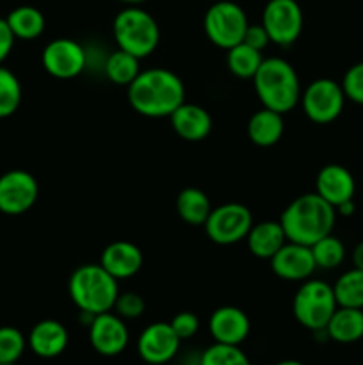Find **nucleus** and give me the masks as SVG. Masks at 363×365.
Returning <instances> with one entry per match:
<instances>
[{
  "mask_svg": "<svg viewBox=\"0 0 363 365\" xmlns=\"http://www.w3.org/2000/svg\"><path fill=\"white\" fill-rule=\"evenodd\" d=\"M128 102L142 116L169 118L185 102V86L166 68L141 70L128 86Z\"/></svg>",
  "mask_w": 363,
  "mask_h": 365,
  "instance_id": "1",
  "label": "nucleus"
},
{
  "mask_svg": "<svg viewBox=\"0 0 363 365\" xmlns=\"http://www.w3.org/2000/svg\"><path fill=\"white\" fill-rule=\"evenodd\" d=\"M337 209L317 192L298 196L281 214V227L288 241L312 246L333 232Z\"/></svg>",
  "mask_w": 363,
  "mask_h": 365,
  "instance_id": "2",
  "label": "nucleus"
},
{
  "mask_svg": "<svg viewBox=\"0 0 363 365\" xmlns=\"http://www.w3.org/2000/svg\"><path fill=\"white\" fill-rule=\"evenodd\" d=\"M253 84L262 106L280 114L290 113L301 102V84L295 68L281 57L263 59Z\"/></svg>",
  "mask_w": 363,
  "mask_h": 365,
  "instance_id": "3",
  "label": "nucleus"
},
{
  "mask_svg": "<svg viewBox=\"0 0 363 365\" xmlns=\"http://www.w3.org/2000/svg\"><path fill=\"white\" fill-rule=\"evenodd\" d=\"M68 292L80 312L98 316L114 309L120 287L116 278L107 273L102 264H84L71 273Z\"/></svg>",
  "mask_w": 363,
  "mask_h": 365,
  "instance_id": "4",
  "label": "nucleus"
},
{
  "mask_svg": "<svg viewBox=\"0 0 363 365\" xmlns=\"http://www.w3.org/2000/svg\"><path fill=\"white\" fill-rule=\"evenodd\" d=\"M112 34L117 48L139 59L153 53L160 41L159 24L148 11L139 6H128L116 14L112 21Z\"/></svg>",
  "mask_w": 363,
  "mask_h": 365,
  "instance_id": "5",
  "label": "nucleus"
},
{
  "mask_svg": "<svg viewBox=\"0 0 363 365\" xmlns=\"http://www.w3.org/2000/svg\"><path fill=\"white\" fill-rule=\"evenodd\" d=\"M338 309L333 285L322 280H305L292 303L294 317L301 327L312 331H324L335 310Z\"/></svg>",
  "mask_w": 363,
  "mask_h": 365,
  "instance_id": "6",
  "label": "nucleus"
},
{
  "mask_svg": "<svg viewBox=\"0 0 363 365\" xmlns=\"http://www.w3.org/2000/svg\"><path fill=\"white\" fill-rule=\"evenodd\" d=\"M249 21L244 9L231 0H221L206 9L203 29L206 38L219 48H231L242 43Z\"/></svg>",
  "mask_w": 363,
  "mask_h": 365,
  "instance_id": "7",
  "label": "nucleus"
},
{
  "mask_svg": "<svg viewBox=\"0 0 363 365\" xmlns=\"http://www.w3.org/2000/svg\"><path fill=\"white\" fill-rule=\"evenodd\" d=\"M203 227L210 241L221 246H230L248 237L253 227V214L242 203H224L212 209Z\"/></svg>",
  "mask_w": 363,
  "mask_h": 365,
  "instance_id": "8",
  "label": "nucleus"
},
{
  "mask_svg": "<svg viewBox=\"0 0 363 365\" xmlns=\"http://www.w3.org/2000/svg\"><path fill=\"white\" fill-rule=\"evenodd\" d=\"M301 106L313 123H331L344 110L345 93L333 78H317L301 93Z\"/></svg>",
  "mask_w": 363,
  "mask_h": 365,
  "instance_id": "9",
  "label": "nucleus"
},
{
  "mask_svg": "<svg viewBox=\"0 0 363 365\" xmlns=\"http://www.w3.org/2000/svg\"><path fill=\"white\" fill-rule=\"evenodd\" d=\"M262 25L270 43L288 46L302 31V11L298 0H269L263 7Z\"/></svg>",
  "mask_w": 363,
  "mask_h": 365,
  "instance_id": "10",
  "label": "nucleus"
},
{
  "mask_svg": "<svg viewBox=\"0 0 363 365\" xmlns=\"http://www.w3.org/2000/svg\"><path fill=\"white\" fill-rule=\"evenodd\" d=\"M39 195L36 178L25 170H11L0 177V212L20 216L32 209Z\"/></svg>",
  "mask_w": 363,
  "mask_h": 365,
  "instance_id": "11",
  "label": "nucleus"
},
{
  "mask_svg": "<svg viewBox=\"0 0 363 365\" xmlns=\"http://www.w3.org/2000/svg\"><path fill=\"white\" fill-rule=\"evenodd\" d=\"M43 68L56 78H73L85 68V52L75 39L57 38L45 46Z\"/></svg>",
  "mask_w": 363,
  "mask_h": 365,
  "instance_id": "12",
  "label": "nucleus"
},
{
  "mask_svg": "<svg viewBox=\"0 0 363 365\" xmlns=\"http://www.w3.org/2000/svg\"><path fill=\"white\" fill-rule=\"evenodd\" d=\"M128 328L123 317L103 312L93 317L89 324V342L102 356H117L128 346Z\"/></svg>",
  "mask_w": 363,
  "mask_h": 365,
  "instance_id": "13",
  "label": "nucleus"
},
{
  "mask_svg": "<svg viewBox=\"0 0 363 365\" xmlns=\"http://www.w3.org/2000/svg\"><path fill=\"white\" fill-rule=\"evenodd\" d=\"M180 339L169 323H153L141 331L137 341V353L146 364L164 365L177 356Z\"/></svg>",
  "mask_w": 363,
  "mask_h": 365,
  "instance_id": "14",
  "label": "nucleus"
},
{
  "mask_svg": "<svg viewBox=\"0 0 363 365\" xmlns=\"http://www.w3.org/2000/svg\"><path fill=\"white\" fill-rule=\"evenodd\" d=\"M270 267L276 277L288 282L308 280L317 269L312 248L292 241H287L278 250L276 255L270 259Z\"/></svg>",
  "mask_w": 363,
  "mask_h": 365,
  "instance_id": "15",
  "label": "nucleus"
},
{
  "mask_svg": "<svg viewBox=\"0 0 363 365\" xmlns=\"http://www.w3.org/2000/svg\"><path fill=\"white\" fill-rule=\"evenodd\" d=\"M209 330L216 342L241 346L248 339L251 323L244 310L226 305L214 310L209 319Z\"/></svg>",
  "mask_w": 363,
  "mask_h": 365,
  "instance_id": "16",
  "label": "nucleus"
},
{
  "mask_svg": "<svg viewBox=\"0 0 363 365\" xmlns=\"http://www.w3.org/2000/svg\"><path fill=\"white\" fill-rule=\"evenodd\" d=\"M356 182L351 171L340 164H327L319 171L315 192L337 209L342 203L354 198Z\"/></svg>",
  "mask_w": 363,
  "mask_h": 365,
  "instance_id": "17",
  "label": "nucleus"
},
{
  "mask_svg": "<svg viewBox=\"0 0 363 365\" xmlns=\"http://www.w3.org/2000/svg\"><path fill=\"white\" fill-rule=\"evenodd\" d=\"M70 342L66 327L56 319H43L32 327L27 337L28 348L41 359H56L63 355Z\"/></svg>",
  "mask_w": 363,
  "mask_h": 365,
  "instance_id": "18",
  "label": "nucleus"
},
{
  "mask_svg": "<svg viewBox=\"0 0 363 365\" xmlns=\"http://www.w3.org/2000/svg\"><path fill=\"white\" fill-rule=\"evenodd\" d=\"M100 264L116 280H125L141 271L142 252L130 241H114L103 250Z\"/></svg>",
  "mask_w": 363,
  "mask_h": 365,
  "instance_id": "19",
  "label": "nucleus"
},
{
  "mask_svg": "<svg viewBox=\"0 0 363 365\" xmlns=\"http://www.w3.org/2000/svg\"><path fill=\"white\" fill-rule=\"evenodd\" d=\"M174 132L185 141H203L212 130V116L209 110L196 103L184 102L169 116Z\"/></svg>",
  "mask_w": 363,
  "mask_h": 365,
  "instance_id": "20",
  "label": "nucleus"
},
{
  "mask_svg": "<svg viewBox=\"0 0 363 365\" xmlns=\"http://www.w3.org/2000/svg\"><path fill=\"white\" fill-rule=\"evenodd\" d=\"M283 227L280 221H262V223H253L246 242H248L249 252L258 259L270 260L276 255L278 250L287 242Z\"/></svg>",
  "mask_w": 363,
  "mask_h": 365,
  "instance_id": "21",
  "label": "nucleus"
},
{
  "mask_svg": "<svg viewBox=\"0 0 363 365\" xmlns=\"http://www.w3.org/2000/svg\"><path fill=\"white\" fill-rule=\"evenodd\" d=\"M327 337L340 344H352L363 339V309L338 307L326 330Z\"/></svg>",
  "mask_w": 363,
  "mask_h": 365,
  "instance_id": "22",
  "label": "nucleus"
},
{
  "mask_svg": "<svg viewBox=\"0 0 363 365\" xmlns=\"http://www.w3.org/2000/svg\"><path fill=\"white\" fill-rule=\"evenodd\" d=\"M283 114L267 109V107L256 110L248 121L249 139H251L253 145L262 146V148L276 145L281 139V135H283Z\"/></svg>",
  "mask_w": 363,
  "mask_h": 365,
  "instance_id": "23",
  "label": "nucleus"
},
{
  "mask_svg": "<svg viewBox=\"0 0 363 365\" xmlns=\"http://www.w3.org/2000/svg\"><path fill=\"white\" fill-rule=\"evenodd\" d=\"M177 212L185 223L194 225V227H203L212 212L210 200L201 189L187 187L178 192L177 196Z\"/></svg>",
  "mask_w": 363,
  "mask_h": 365,
  "instance_id": "24",
  "label": "nucleus"
},
{
  "mask_svg": "<svg viewBox=\"0 0 363 365\" xmlns=\"http://www.w3.org/2000/svg\"><path fill=\"white\" fill-rule=\"evenodd\" d=\"M14 38L23 39V41H32L39 38L45 31V16L38 7L20 6L14 7L6 16Z\"/></svg>",
  "mask_w": 363,
  "mask_h": 365,
  "instance_id": "25",
  "label": "nucleus"
},
{
  "mask_svg": "<svg viewBox=\"0 0 363 365\" xmlns=\"http://www.w3.org/2000/svg\"><path fill=\"white\" fill-rule=\"evenodd\" d=\"M105 73L116 86H130L141 73V59L125 50L117 48L109 56L105 63Z\"/></svg>",
  "mask_w": 363,
  "mask_h": 365,
  "instance_id": "26",
  "label": "nucleus"
},
{
  "mask_svg": "<svg viewBox=\"0 0 363 365\" xmlns=\"http://www.w3.org/2000/svg\"><path fill=\"white\" fill-rule=\"evenodd\" d=\"M333 292L338 307L363 309V269L352 267L340 274L335 282Z\"/></svg>",
  "mask_w": 363,
  "mask_h": 365,
  "instance_id": "27",
  "label": "nucleus"
},
{
  "mask_svg": "<svg viewBox=\"0 0 363 365\" xmlns=\"http://www.w3.org/2000/svg\"><path fill=\"white\" fill-rule=\"evenodd\" d=\"M226 64L231 73L238 78H253L262 64V52L246 43L231 46L226 50Z\"/></svg>",
  "mask_w": 363,
  "mask_h": 365,
  "instance_id": "28",
  "label": "nucleus"
},
{
  "mask_svg": "<svg viewBox=\"0 0 363 365\" xmlns=\"http://www.w3.org/2000/svg\"><path fill=\"white\" fill-rule=\"evenodd\" d=\"M310 248H312L315 266L320 267V269H335V267L340 266L345 259L344 242L338 237H335L333 234L319 239V241L313 242Z\"/></svg>",
  "mask_w": 363,
  "mask_h": 365,
  "instance_id": "29",
  "label": "nucleus"
},
{
  "mask_svg": "<svg viewBox=\"0 0 363 365\" xmlns=\"http://www.w3.org/2000/svg\"><path fill=\"white\" fill-rule=\"evenodd\" d=\"M21 103V84L16 75L0 66V120L13 116Z\"/></svg>",
  "mask_w": 363,
  "mask_h": 365,
  "instance_id": "30",
  "label": "nucleus"
},
{
  "mask_svg": "<svg viewBox=\"0 0 363 365\" xmlns=\"http://www.w3.org/2000/svg\"><path fill=\"white\" fill-rule=\"evenodd\" d=\"M199 365H251V362L238 346L214 342L205 349Z\"/></svg>",
  "mask_w": 363,
  "mask_h": 365,
  "instance_id": "31",
  "label": "nucleus"
},
{
  "mask_svg": "<svg viewBox=\"0 0 363 365\" xmlns=\"http://www.w3.org/2000/svg\"><path fill=\"white\" fill-rule=\"evenodd\" d=\"M27 346V339L18 328L0 327V364H16Z\"/></svg>",
  "mask_w": 363,
  "mask_h": 365,
  "instance_id": "32",
  "label": "nucleus"
},
{
  "mask_svg": "<svg viewBox=\"0 0 363 365\" xmlns=\"http://www.w3.org/2000/svg\"><path fill=\"white\" fill-rule=\"evenodd\" d=\"M342 89L345 93V98L351 102L363 106V61L356 63L345 71L342 78Z\"/></svg>",
  "mask_w": 363,
  "mask_h": 365,
  "instance_id": "33",
  "label": "nucleus"
},
{
  "mask_svg": "<svg viewBox=\"0 0 363 365\" xmlns=\"http://www.w3.org/2000/svg\"><path fill=\"white\" fill-rule=\"evenodd\" d=\"M114 309H116L117 316L123 317V319H137L144 312L146 303L142 296H139L137 292H120L116 303H114Z\"/></svg>",
  "mask_w": 363,
  "mask_h": 365,
  "instance_id": "34",
  "label": "nucleus"
},
{
  "mask_svg": "<svg viewBox=\"0 0 363 365\" xmlns=\"http://www.w3.org/2000/svg\"><path fill=\"white\" fill-rule=\"evenodd\" d=\"M169 324H171V328L174 330V334L178 335V339H180V341L192 339L199 330V319H198V316L192 312L177 314Z\"/></svg>",
  "mask_w": 363,
  "mask_h": 365,
  "instance_id": "35",
  "label": "nucleus"
},
{
  "mask_svg": "<svg viewBox=\"0 0 363 365\" xmlns=\"http://www.w3.org/2000/svg\"><path fill=\"white\" fill-rule=\"evenodd\" d=\"M242 43H246V45L253 46V48L262 52V50L269 45L270 39L262 24H256V25L249 24L248 29H246V34H244V39H242Z\"/></svg>",
  "mask_w": 363,
  "mask_h": 365,
  "instance_id": "36",
  "label": "nucleus"
},
{
  "mask_svg": "<svg viewBox=\"0 0 363 365\" xmlns=\"http://www.w3.org/2000/svg\"><path fill=\"white\" fill-rule=\"evenodd\" d=\"M14 39L16 38H14L7 20L0 16V64L7 59V56H9L11 50H13Z\"/></svg>",
  "mask_w": 363,
  "mask_h": 365,
  "instance_id": "37",
  "label": "nucleus"
},
{
  "mask_svg": "<svg viewBox=\"0 0 363 365\" xmlns=\"http://www.w3.org/2000/svg\"><path fill=\"white\" fill-rule=\"evenodd\" d=\"M352 266L356 269H363V241L358 242L352 250Z\"/></svg>",
  "mask_w": 363,
  "mask_h": 365,
  "instance_id": "38",
  "label": "nucleus"
},
{
  "mask_svg": "<svg viewBox=\"0 0 363 365\" xmlns=\"http://www.w3.org/2000/svg\"><path fill=\"white\" fill-rule=\"evenodd\" d=\"M337 212L340 214V216H351V214L354 212V202L349 200V202L342 203V205L337 207Z\"/></svg>",
  "mask_w": 363,
  "mask_h": 365,
  "instance_id": "39",
  "label": "nucleus"
},
{
  "mask_svg": "<svg viewBox=\"0 0 363 365\" xmlns=\"http://www.w3.org/2000/svg\"><path fill=\"white\" fill-rule=\"evenodd\" d=\"M274 365H305V364L299 362V360H281V362H278Z\"/></svg>",
  "mask_w": 363,
  "mask_h": 365,
  "instance_id": "40",
  "label": "nucleus"
},
{
  "mask_svg": "<svg viewBox=\"0 0 363 365\" xmlns=\"http://www.w3.org/2000/svg\"><path fill=\"white\" fill-rule=\"evenodd\" d=\"M120 2H123V4H128V6H139V4L146 2V0H120Z\"/></svg>",
  "mask_w": 363,
  "mask_h": 365,
  "instance_id": "41",
  "label": "nucleus"
},
{
  "mask_svg": "<svg viewBox=\"0 0 363 365\" xmlns=\"http://www.w3.org/2000/svg\"><path fill=\"white\" fill-rule=\"evenodd\" d=\"M0 365H18V364H0Z\"/></svg>",
  "mask_w": 363,
  "mask_h": 365,
  "instance_id": "42",
  "label": "nucleus"
},
{
  "mask_svg": "<svg viewBox=\"0 0 363 365\" xmlns=\"http://www.w3.org/2000/svg\"><path fill=\"white\" fill-rule=\"evenodd\" d=\"M187 365H199V364H187Z\"/></svg>",
  "mask_w": 363,
  "mask_h": 365,
  "instance_id": "43",
  "label": "nucleus"
}]
</instances>
